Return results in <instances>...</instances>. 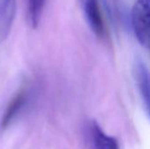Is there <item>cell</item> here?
Segmentation results:
<instances>
[{
    "label": "cell",
    "instance_id": "3957f363",
    "mask_svg": "<svg viewBox=\"0 0 150 149\" xmlns=\"http://www.w3.org/2000/svg\"><path fill=\"white\" fill-rule=\"evenodd\" d=\"M16 12V0H0V43L11 32Z\"/></svg>",
    "mask_w": 150,
    "mask_h": 149
},
{
    "label": "cell",
    "instance_id": "52a82bcc",
    "mask_svg": "<svg viewBox=\"0 0 150 149\" xmlns=\"http://www.w3.org/2000/svg\"><path fill=\"white\" fill-rule=\"evenodd\" d=\"M45 4L46 0H26L25 17L30 27L35 29L39 26L43 15Z\"/></svg>",
    "mask_w": 150,
    "mask_h": 149
},
{
    "label": "cell",
    "instance_id": "8992f818",
    "mask_svg": "<svg viewBox=\"0 0 150 149\" xmlns=\"http://www.w3.org/2000/svg\"><path fill=\"white\" fill-rule=\"evenodd\" d=\"M134 76L135 80L138 84V88L142 97L144 101V104L147 108V112H149V71L146 65L138 61L134 64Z\"/></svg>",
    "mask_w": 150,
    "mask_h": 149
},
{
    "label": "cell",
    "instance_id": "6da1fadb",
    "mask_svg": "<svg viewBox=\"0 0 150 149\" xmlns=\"http://www.w3.org/2000/svg\"><path fill=\"white\" fill-rule=\"evenodd\" d=\"M132 25L138 41L148 48L149 45V0H136L132 9Z\"/></svg>",
    "mask_w": 150,
    "mask_h": 149
},
{
    "label": "cell",
    "instance_id": "277c9868",
    "mask_svg": "<svg viewBox=\"0 0 150 149\" xmlns=\"http://www.w3.org/2000/svg\"><path fill=\"white\" fill-rule=\"evenodd\" d=\"M89 133L93 149H120L118 141L105 133L99 125L95 121L90 124Z\"/></svg>",
    "mask_w": 150,
    "mask_h": 149
},
{
    "label": "cell",
    "instance_id": "7a4b0ae2",
    "mask_svg": "<svg viewBox=\"0 0 150 149\" xmlns=\"http://www.w3.org/2000/svg\"><path fill=\"white\" fill-rule=\"evenodd\" d=\"M78 1L89 27L97 37L103 39L105 35V26L98 0Z\"/></svg>",
    "mask_w": 150,
    "mask_h": 149
},
{
    "label": "cell",
    "instance_id": "5b68a950",
    "mask_svg": "<svg viewBox=\"0 0 150 149\" xmlns=\"http://www.w3.org/2000/svg\"><path fill=\"white\" fill-rule=\"evenodd\" d=\"M27 100V91L23 90L19 91L9 103L4 114L1 120V128H6L11 121L16 118V116L21 112L22 108L25 106Z\"/></svg>",
    "mask_w": 150,
    "mask_h": 149
}]
</instances>
